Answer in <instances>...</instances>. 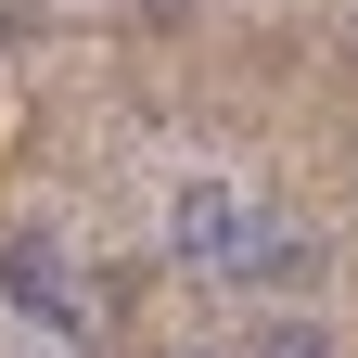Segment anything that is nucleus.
<instances>
[{
  "label": "nucleus",
  "instance_id": "obj_1",
  "mask_svg": "<svg viewBox=\"0 0 358 358\" xmlns=\"http://www.w3.org/2000/svg\"><path fill=\"white\" fill-rule=\"evenodd\" d=\"M166 256L192 268V282H231V256H243V192H231L217 166H192V179L166 192Z\"/></svg>",
  "mask_w": 358,
  "mask_h": 358
},
{
  "label": "nucleus",
  "instance_id": "obj_2",
  "mask_svg": "<svg viewBox=\"0 0 358 358\" xmlns=\"http://www.w3.org/2000/svg\"><path fill=\"white\" fill-rule=\"evenodd\" d=\"M320 268H333V243L307 231V217H268V231L243 217V256H231V282H256V294H307Z\"/></svg>",
  "mask_w": 358,
  "mask_h": 358
},
{
  "label": "nucleus",
  "instance_id": "obj_3",
  "mask_svg": "<svg viewBox=\"0 0 358 358\" xmlns=\"http://www.w3.org/2000/svg\"><path fill=\"white\" fill-rule=\"evenodd\" d=\"M0 294H13V307H38L52 333H90V307H77V282H64V256L38 243V231H13V243H0Z\"/></svg>",
  "mask_w": 358,
  "mask_h": 358
},
{
  "label": "nucleus",
  "instance_id": "obj_4",
  "mask_svg": "<svg viewBox=\"0 0 358 358\" xmlns=\"http://www.w3.org/2000/svg\"><path fill=\"white\" fill-rule=\"evenodd\" d=\"M243 358H333V320H320V307H282V320H268Z\"/></svg>",
  "mask_w": 358,
  "mask_h": 358
},
{
  "label": "nucleus",
  "instance_id": "obj_5",
  "mask_svg": "<svg viewBox=\"0 0 358 358\" xmlns=\"http://www.w3.org/2000/svg\"><path fill=\"white\" fill-rule=\"evenodd\" d=\"M141 13H154V26H179V13H192V0H141Z\"/></svg>",
  "mask_w": 358,
  "mask_h": 358
},
{
  "label": "nucleus",
  "instance_id": "obj_6",
  "mask_svg": "<svg viewBox=\"0 0 358 358\" xmlns=\"http://www.w3.org/2000/svg\"><path fill=\"white\" fill-rule=\"evenodd\" d=\"M0 38H13V13H0Z\"/></svg>",
  "mask_w": 358,
  "mask_h": 358
},
{
  "label": "nucleus",
  "instance_id": "obj_7",
  "mask_svg": "<svg viewBox=\"0 0 358 358\" xmlns=\"http://www.w3.org/2000/svg\"><path fill=\"white\" fill-rule=\"evenodd\" d=\"M192 358H217V345H192Z\"/></svg>",
  "mask_w": 358,
  "mask_h": 358
}]
</instances>
